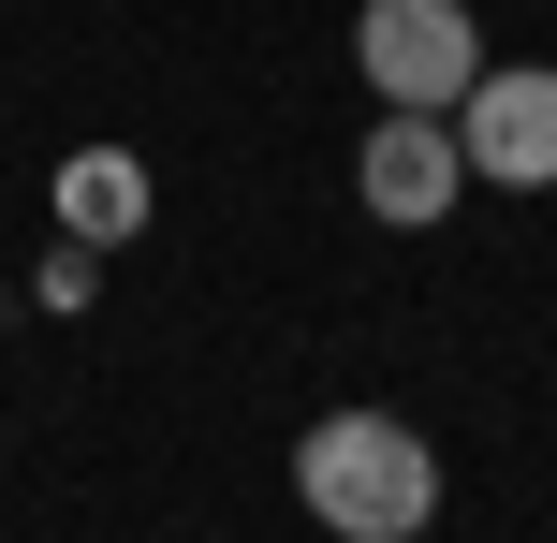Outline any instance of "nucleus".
<instances>
[{"instance_id":"nucleus-4","label":"nucleus","mask_w":557,"mask_h":543,"mask_svg":"<svg viewBox=\"0 0 557 543\" xmlns=\"http://www.w3.org/2000/svg\"><path fill=\"white\" fill-rule=\"evenodd\" d=\"M352 192H367V221H396V235H425L455 192H470V147L441 133L425 103H382V133L352 147Z\"/></svg>"},{"instance_id":"nucleus-3","label":"nucleus","mask_w":557,"mask_h":543,"mask_svg":"<svg viewBox=\"0 0 557 543\" xmlns=\"http://www.w3.org/2000/svg\"><path fill=\"white\" fill-rule=\"evenodd\" d=\"M455 147H470V176H499V192H557V74L543 59H484L470 103H455Z\"/></svg>"},{"instance_id":"nucleus-5","label":"nucleus","mask_w":557,"mask_h":543,"mask_svg":"<svg viewBox=\"0 0 557 543\" xmlns=\"http://www.w3.org/2000/svg\"><path fill=\"white\" fill-rule=\"evenodd\" d=\"M59 235H74V250L147 235V162L133 147H74V162H59Z\"/></svg>"},{"instance_id":"nucleus-1","label":"nucleus","mask_w":557,"mask_h":543,"mask_svg":"<svg viewBox=\"0 0 557 543\" xmlns=\"http://www.w3.org/2000/svg\"><path fill=\"white\" fill-rule=\"evenodd\" d=\"M294 499L337 543H411L425 515H441V456H425L396 411H323V427L294 441Z\"/></svg>"},{"instance_id":"nucleus-2","label":"nucleus","mask_w":557,"mask_h":543,"mask_svg":"<svg viewBox=\"0 0 557 543\" xmlns=\"http://www.w3.org/2000/svg\"><path fill=\"white\" fill-rule=\"evenodd\" d=\"M352 59H367L382 103L455 118V103H470V74H484V29H470V0H367V15H352Z\"/></svg>"}]
</instances>
